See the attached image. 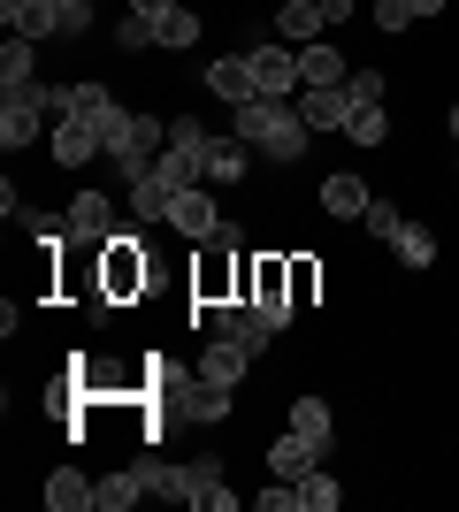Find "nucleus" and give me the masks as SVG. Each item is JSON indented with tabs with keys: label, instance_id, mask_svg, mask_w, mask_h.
I'll return each mask as SVG.
<instances>
[{
	"label": "nucleus",
	"instance_id": "27",
	"mask_svg": "<svg viewBox=\"0 0 459 512\" xmlns=\"http://www.w3.org/2000/svg\"><path fill=\"white\" fill-rule=\"evenodd\" d=\"M345 138H352V146H383V138H391V123H383V107H352Z\"/></svg>",
	"mask_w": 459,
	"mask_h": 512
},
{
	"label": "nucleus",
	"instance_id": "21",
	"mask_svg": "<svg viewBox=\"0 0 459 512\" xmlns=\"http://www.w3.org/2000/svg\"><path fill=\"white\" fill-rule=\"evenodd\" d=\"M153 176H161L169 192H192V184H199V176H207V169H199V153H192V146H161V161H153Z\"/></svg>",
	"mask_w": 459,
	"mask_h": 512
},
{
	"label": "nucleus",
	"instance_id": "34",
	"mask_svg": "<svg viewBox=\"0 0 459 512\" xmlns=\"http://www.w3.org/2000/svg\"><path fill=\"white\" fill-rule=\"evenodd\" d=\"M261 512H299V482H276V490H261Z\"/></svg>",
	"mask_w": 459,
	"mask_h": 512
},
{
	"label": "nucleus",
	"instance_id": "20",
	"mask_svg": "<svg viewBox=\"0 0 459 512\" xmlns=\"http://www.w3.org/2000/svg\"><path fill=\"white\" fill-rule=\"evenodd\" d=\"M299 77H306V85H345L352 69H345V54H337V46L314 39V46H299Z\"/></svg>",
	"mask_w": 459,
	"mask_h": 512
},
{
	"label": "nucleus",
	"instance_id": "33",
	"mask_svg": "<svg viewBox=\"0 0 459 512\" xmlns=\"http://www.w3.org/2000/svg\"><path fill=\"white\" fill-rule=\"evenodd\" d=\"M406 23H414L406 0H375V31H406Z\"/></svg>",
	"mask_w": 459,
	"mask_h": 512
},
{
	"label": "nucleus",
	"instance_id": "26",
	"mask_svg": "<svg viewBox=\"0 0 459 512\" xmlns=\"http://www.w3.org/2000/svg\"><path fill=\"white\" fill-rule=\"evenodd\" d=\"M337 497H345V490H337V482H329L322 467H314V474L299 482V512H337Z\"/></svg>",
	"mask_w": 459,
	"mask_h": 512
},
{
	"label": "nucleus",
	"instance_id": "16",
	"mask_svg": "<svg viewBox=\"0 0 459 512\" xmlns=\"http://www.w3.org/2000/svg\"><path fill=\"white\" fill-rule=\"evenodd\" d=\"M115 107L108 85H54V115H77V123H100Z\"/></svg>",
	"mask_w": 459,
	"mask_h": 512
},
{
	"label": "nucleus",
	"instance_id": "30",
	"mask_svg": "<svg viewBox=\"0 0 459 512\" xmlns=\"http://www.w3.org/2000/svg\"><path fill=\"white\" fill-rule=\"evenodd\" d=\"M314 291H322V268H314V260H291V306H306Z\"/></svg>",
	"mask_w": 459,
	"mask_h": 512
},
{
	"label": "nucleus",
	"instance_id": "6",
	"mask_svg": "<svg viewBox=\"0 0 459 512\" xmlns=\"http://www.w3.org/2000/svg\"><path fill=\"white\" fill-rule=\"evenodd\" d=\"M291 107H299L306 130H345L352 123V92L345 85H299V100H291Z\"/></svg>",
	"mask_w": 459,
	"mask_h": 512
},
{
	"label": "nucleus",
	"instance_id": "36",
	"mask_svg": "<svg viewBox=\"0 0 459 512\" xmlns=\"http://www.w3.org/2000/svg\"><path fill=\"white\" fill-rule=\"evenodd\" d=\"M406 8H414V16H444V0H406Z\"/></svg>",
	"mask_w": 459,
	"mask_h": 512
},
{
	"label": "nucleus",
	"instance_id": "17",
	"mask_svg": "<svg viewBox=\"0 0 459 512\" xmlns=\"http://www.w3.org/2000/svg\"><path fill=\"white\" fill-rule=\"evenodd\" d=\"M169 199H176V192H169L153 169L131 176V222H169Z\"/></svg>",
	"mask_w": 459,
	"mask_h": 512
},
{
	"label": "nucleus",
	"instance_id": "37",
	"mask_svg": "<svg viewBox=\"0 0 459 512\" xmlns=\"http://www.w3.org/2000/svg\"><path fill=\"white\" fill-rule=\"evenodd\" d=\"M131 8L138 16H161V8H176V0H131Z\"/></svg>",
	"mask_w": 459,
	"mask_h": 512
},
{
	"label": "nucleus",
	"instance_id": "14",
	"mask_svg": "<svg viewBox=\"0 0 459 512\" xmlns=\"http://www.w3.org/2000/svg\"><path fill=\"white\" fill-rule=\"evenodd\" d=\"M245 367H253V352H245L238 337H215L207 352H199V375H215V383H230V390L245 383Z\"/></svg>",
	"mask_w": 459,
	"mask_h": 512
},
{
	"label": "nucleus",
	"instance_id": "28",
	"mask_svg": "<svg viewBox=\"0 0 459 512\" xmlns=\"http://www.w3.org/2000/svg\"><path fill=\"white\" fill-rule=\"evenodd\" d=\"M360 222H368V237H375V245H391V237L406 230V214H398L391 199H368V214H360Z\"/></svg>",
	"mask_w": 459,
	"mask_h": 512
},
{
	"label": "nucleus",
	"instance_id": "10",
	"mask_svg": "<svg viewBox=\"0 0 459 512\" xmlns=\"http://www.w3.org/2000/svg\"><path fill=\"white\" fill-rule=\"evenodd\" d=\"M169 222H176V230H184V237H192V245H207V237L222 230V214H215V199L199 192V184H192V192H176V199H169Z\"/></svg>",
	"mask_w": 459,
	"mask_h": 512
},
{
	"label": "nucleus",
	"instance_id": "19",
	"mask_svg": "<svg viewBox=\"0 0 459 512\" xmlns=\"http://www.w3.org/2000/svg\"><path fill=\"white\" fill-rule=\"evenodd\" d=\"M138 497H146V474H138V467L108 474V482H92V505H100V512H131Z\"/></svg>",
	"mask_w": 459,
	"mask_h": 512
},
{
	"label": "nucleus",
	"instance_id": "25",
	"mask_svg": "<svg viewBox=\"0 0 459 512\" xmlns=\"http://www.w3.org/2000/svg\"><path fill=\"white\" fill-rule=\"evenodd\" d=\"M291 428H299V436H314V444H329V436H337L322 398H291Z\"/></svg>",
	"mask_w": 459,
	"mask_h": 512
},
{
	"label": "nucleus",
	"instance_id": "1",
	"mask_svg": "<svg viewBox=\"0 0 459 512\" xmlns=\"http://www.w3.org/2000/svg\"><path fill=\"white\" fill-rule=\"evenodd\" d=\"M230 130H238L253 153H268V161H299L306 138H314V130L299 123V107L268 100V92H261V100H245V107H230Z\"/></svg>",
	"mask_w": 459,
	"mask_h": 512
},
{
	"label": "nucleus",
	"instance_id": "13",
	"mask_svg": "<svg viewBox=\"0 0 459 512\" xmlns=\"http://www.w3.org/2000/svg\"><path fill=\"white\" fill-rule=\"evenodd\" d=\"M368 199H375V192H368L352 169L322 176V214H337V222H360V214H368Z\"/></svg>",
	"mask_w": 459,
	"mask_h": 512
},
{
	"label": "nucleus",
	"instance_id": "8",
	"mask_svg": "<svg viewBox=\"0 0 459 512\" xmlns=\"http://www.w3.org/2000/svg\"><path fill=\"white\" fill-rule=\"evenodd\" d=\"M199 169H207V184H238V176L253 169V146H245L238 130H222V138L199 146Z\"/></svg>",
	"mask_w": 459,
	"mask_h": 512
},
{
	"label": "nucleus",
	"instance_id": "3",
	"mask_svg": "<svg viewBox=\"0 0 459 512\" xmlns=\"http://www.w3.org/2000/svg\"><path fill=\"white\" fill-rule=\"evenodd\" d=\"M54 115V85H31V92H0V146L23 153L39 138V123Z\"/></svg>",
	"mask_w": 459,
	"mask_h": 512
},
{
	"label": "nucleus",
	"instance_id": "39",
	"mask_svg": "<svg viewBox=\"0 0 459 512\" xmlns=\"http://www.w3.org/2000/svg\"><path fill=\"white\" fill-rule=\"evenodd\" d=\"M16 8H31V0H0V16H16Z\"/></svg>",
	"mask_w": 459,
	"mask_h": 512
},
{
	"label": "nucleus",
	"instance_id": "15",
	"mask_svg": "<svg viewBox=\"0 0 459 512\" xmlns=\"http://www.w3.org/2000/svg\"><path fill=\"white\" fill-rule=\"evenodd\" d=\"M322 0H284V8H276V31H284V46H314L322 39Z\"/></svg>",
	"mask_w": 459,
	"mask_h": 512
},
{
	"label": "nucleus",
	"instance_id": "12",
	"mask_svg": "<svg viewBox=\"0 0 459 512\" xmlns=\"http://www.w3.org/2000/svg\"><path fill=\"white\" fill-rule=\"evenodd\" d=\"M31 85H39V39L8 31V46H0V92H31Z\"/></svg>",
	"mask_w": 459,
	"mask_h": 512
},
{
	"label": "nucleus",
	"instance_id": "31",
	"mask_svg": "<svg viewBox=\"0 0 459 512\" xmlns=\"http://www.w3.org/2000/svg\"><path fill=\"white\" fill-rule=\"evenodd\" d=\"M92 31V0H62V39H85Z\"/></svg>",
	"mask_w": 459,
	"mask_h": 512
},
{
	"label": "nucleus",
	"instance_id": "18",
	"mask_svg": "<svg viewBox=\"0 0 459 512\" xmlns=\"http://www.w3.org/2000/svg\"><path fill=\"white\" fill-rule=\"evenodd\" d=\"M153 46H169V54H184V46H199V16H192V8H184V0L153 16Z\"/></svg>",
	"mask_w": 459,
	"mask_h": 512
},
{
	"label": "nucleus",
	"instance_id": "11",
	"mask_svg": "<svg viewBox=\"0 0 459 512\" xmlns=\"http://www.w3.org/2000/svg\"><path fill=\"white\" fill-rule=\"evenodd\" d=\"M207 92H215L222 107L261 100V85H253V62H245V54H230V62H207Z\"/></svg>",
	"mask_w": 459,
	"mask_h": 512
},
{
	"label": "nucleus",
	"instance_id": "23",
	"mask_svg": "<svg viewBox=\"0 0 459 512\" xmlns=\"http://www.w3.org/2000/svg\"><path fill=\"white\" fill-rule=\"evenodd\" d=\"M46 505H54V512H85V505H92V482H85L77 467L46 474Z\"/></svg>",
	"mask_w": 459,
	"mask_h": 512
},
{
	"label": "nucleus",
	"instance_id": "29",
	"mask_svg": "<svg viewBox=\"0 0 459 512\" xmlns=\"http://www.w3.org/2000/svg\"><path fill=\"white\" fill-rule=\"evenodd\" d=\"M345 92H352V107H383V69H352Z\"/></svg>",
	"mask_w": 459,
	"mask_h": 512
},
{
	"label": "nucleus",
	"instance_id": "5",
	"mask_svg": "<svg viewBox=\"0 0 459 512\" xmlns=\"http://www.w3.org/2000/svg\"><path fill=\"white\" fill-rule=\"evenodd\" d=\"M245 62H253V85H261L268 100H284V92L306 85V77H299V46H253Z\"/></svg>",
	"mask_w": 459,
	"mask_h": 512
},
{
	"label": "nucleus",
	"instance_id": "7",
	"mask_svg": "<svg viewBox=\"0 0 459 512\" xmlns=\"http://www.w3.org/2000/svg\"><path fill=\"white\" fill-rule=\"evenodd\" d=\"M322 451H329V444H314V436H299V428H284V436L268 444V474H276V482H306V474L322 467Z\"/></svg>",
	"mask_w": 459,
	"mask_h": 512
},
{
	"label": "nucleus",
	"instance_id": "22",
	"mask_svg": "<svg viewBox=\"0 0 459 512\" xmlns=\"http://www.w3.org/2000/svg\"><path fill=\"white\" fill-rule=\"evenodd\" d=\"M8 31H23V39H62V0H31V8H16Z\"/></svg>",
	"mask_w": 459,
	"mask_h": 512
},
{
	"label": "nucleus",
	"instance_id": "2",
	"mask_svg": "<svg viewBox=\"0 0 459 512\" xmlns=\"http://www.w3.org/2000/svg\"><path fill=\"white\" fill-rule=\"evenodd\" d=\"M146 253H138V230H115L108 245H100V306L92 314H108V306H123V299H138L146 291Z\"/></svg>",
	"mask_w": 459,
	"mask_h": 512
},
{
	"label": "nucleus",
	"instance_id": "4",
	"mask_svg": "<svg viewBox=\"0 0 459 512\" xmlns=\"http://www.w3.org/2000/svg\"><path fill=\"white\" fill-rule=\"evenodd\" d=\"M69 237H77V245H108L115 230H123V222H115V199L108 192H92V184H77V199H69Z\"/></svg>",
	"mask_w": 459,
	"mask_h": 512
},
{
	"label": "nucleus",
	"instance_id": "32",
	"mask_svg": "<svg viewBox=\"0 0 459 512\" xmlns=\"http://www.w3.org/2000/svg\"><path fill=\"white\" fill-rule=\"evenodd\" d=\"M115 39H123V46H153V16H138V8H131V16L115 23Z\"/></svg>",
	"mask_w": 459,
	"mask_h": 512
},
{
	"label": "nucleus",
	"instance_id": "24",
	"mask_svg": "<svg viewBox=\"0 0 459 512\" xmlns=\"http://www.w3.org/2000/svg\"><path fill=\"white\" fill-rule=\"evenodd\" d=\"M391 253L406 260V268H437V230H421V222H406V230L391 237Z\"/></svg>",
	"mask_w": 459,
	"mask_h": 512
},
{
	"label": "nucleus",
	"instance_id": "9",
	"mask_svg": "<svg viewBox=\"0 0 459 512\" xmlns=\"http://www.w3.org/2000/svg\"><path fill=\"white\" fill-rule=\"evenodd\" d=\"M100 123H77V115H62V123H54V161H62V169H92V161H100Z\"/></svg>",
	"mask_w": 459,
	"mask_h": 512
},
{
	"label": "nucleus",
	"instance_id": "38",
	"mask_svg": "<svg viewBox=\"0 0 459 512\" xmlns=\"http://www.w3.org/2000/svg\"><path fill=\"white\" fill-rule=\"evenodd\" d=\"M444 130H452V146H459V100H452V115H444Z\"/></svg>",
	"mask_w": 459,
	"mask_h": 512
},
{
	"label": "nucleus",
	"instance_id": "35",
	"mask_svg": "<svg viewBox=\"0 0 459 512\" xmlns=\"http://www.w3.org/2000/svg\"><path fill=\"white\" fill-rule=\"evenodd\" d=\"M207 138H215V130H199V123H169V146H192V153H199Z\"/></svg>",
	"mask_w": 459,
	"mask_h": 512
}]
</instances>
